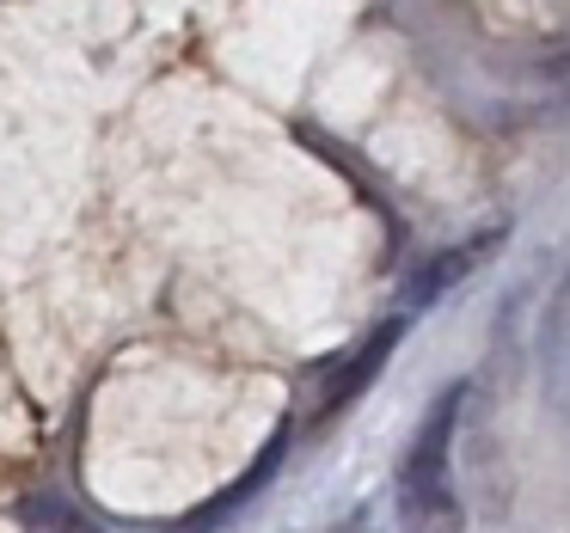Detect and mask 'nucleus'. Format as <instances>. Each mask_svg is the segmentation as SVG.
I'll return each instance as SVG.
<instances>
[{"mask_svg":"<svg viewBox=\"0 0 570 533\" xmlns=\"http://www.w3.org/2000/svg\"><path fill=\"white\" fill-rule=\"evenodd\" d=\"M509 239H515V227H509V221H491L484 234H472V239H460V246L423 258V270L411 276V288H405V313H417V307H430V300H442L448 288L472 283V276H479L484 264H491L497 251L509 246Z\"/></svg>","mask_w":570,"mask_h":533,"instance_id":"nucleus-1","label":"nucleus"},{"mask_svg":"<svg viewBox=\"0 0 570 533\" xmlns=\"http://www.w3.org/2000/svg\"><path fill=\"white\" fill-rule=\"evenodd\" d=\"M405 325H411V313H393V319H381V332H374L368 344L356 349V356H344V362H337V368H332V381H325V398H320V411H325V417H332V411H344L356 393H368V381L381 374V362L399 349Z\"/></svg>","mask_w":570,"mask_h":533,"instance_id":"nucleus-2","label":"nucleus"},{"mask_svg":"<svg viewBox=\"0 0 570 533\" xmlns=\"http://www.w3.org/2000/svg\"><path fill=\"white\" fill-rule=\"evenodd\" d=\"M399 533H466L454 484H399Z\"/></svg>","mask_w":570,"mask_h":533,"instance_id":"nucleus-3","label":"nucleus"},{"mask_svg":"<svg viewBox=\"0 0 570 533\" xmlns=\"http://www.w3.org/2000/svg\"><path fill=\"white\" fill-rule=\"evenodd\" d=\"M276 460H283V435H276V442H271V447H264V460H258V466H252V472H246V478H239V484H234V491H222V496H215V503H203V509H197V521H190V527H215V521H227V515H234V509H239V503H246V496H252V491H264V484H271V472H276Z\"/></svg>","mask_w":570,"mask_h":533,"instance_id":"nucleus-4","label":"nucleus"},{"mask_svg":"<svg viewBox=\"0 0 570 533\" xmlns=\"http://www.w3.org/2000/svg\"><path fill=\"white\" fill-rule=\"evenodd\" d=\"M19 521H26V533H105L99 521H87L75 503H62V496H26V503H19Z\"/></svg>","mask_w":570,"mask_h":533,"instance_id":"nucleus-5","label":"nucleus"},{"mask_svg":"<svg viewBox=\"0 0 570 533\" xmlns=\"http://www.w3.org/2000/svg\"><path fill=\"white\" fill-rule=\"evenodd\" d=\"M362 533H368V527H362Z\"/></svg>","mask_w":570,"mask_h":533,"instance_id":"nucleus-6","label":"nucleus"}]
</instances>
